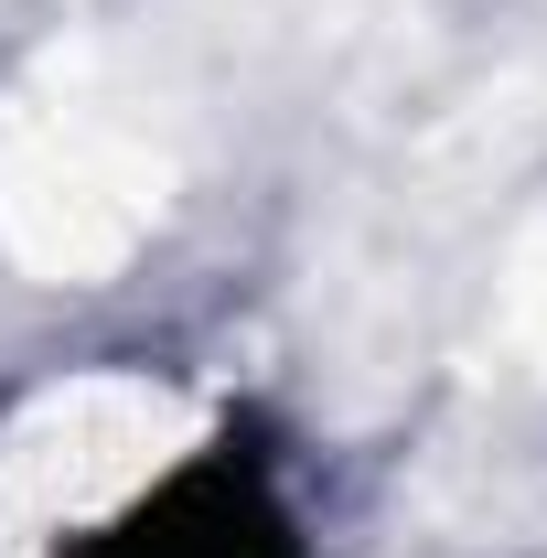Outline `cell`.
Returning <instances> with one entry per match:
<instances>
[{"instance_id": "cell-1", "label": "cell", "mask_w": 547, "mask_h": 558, "mask_svg": "<svg viewBox=\"0 0 547 558\" xmlns=\"http://www.w3.org/2000/svg\"><path fill=\"white\" fill-rule=\"evenodd\" d=\"M0 558H312V537L236 398L75 365L0 418Z\"/></svg>"}]
</instances>
